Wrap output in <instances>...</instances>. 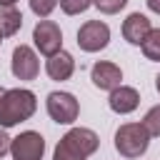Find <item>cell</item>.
I'll list each match as a JSON object with an SVG mask.
<instances>
[{"label": "cell", "instance_id": "obj_1", "mask_svg": "<svg viewBox=\"0 0 160 160\" xmlns=\"http://www.w3.org/2000/svg\"><path fill=\"white\" fill-rule=\"evenodd\" d=\"M38 110V98L28 88H10L0 98V128H15L30 120Z\"/></svg>", "mask_w": 160, "mask_h": 160}, {"label": "cell", "instance_id": "obj_2", "mask_svg": "<svg viewBox=\"0 0 160 160\" xmlns=\"http://www.w3.org/2000/svg\"><path fill=\"white\" fill-rule=\"evenodd\" d=\"M148 145H150V135L142 128V122H122L115 130V150L128 160L145 155Z\"/></svg>", "mask_w": 160, "mask_h": 160}, {"label": "cell", "instance_id": "obj_3", "mask_svg": "<svg viewBox=\"0 0 160 160\" xmlns=\"http://www.w3.org/2000/svg\"><path fill=\"white\" fill-rule=\"evenodd\" d=\"M45 108H48L50 120L58 122V125H70L80 115V102L75 100V95L72 92H62V90L50 92L48 100H45Z\"/></svg>", "mask_w": 160, "mask_h": 160}, {"label": "cell", "instance_id": "obj_4", "mask_svg": "<svg viewBox=\"0 0 160 160\" xmlns=\"http://www.w3.org/2000/svg\"><path fill=\"white\" fill-rule=\"evenodd\" d=\"M32 42H35L40 55H45V58L55 55L58 50H62V30H60V25L55 20H48V18L38 20V25L32 28Z\"/></svg>", "mask_w": 160, "mask_h": 160}, {"label": "cell", "instance_id": "obj_5", "mask_svg": "<svg viewBox=\"0 0 160 160\" xmlns=\"http://www.w3.org/2000/svg\"><path fill=\"white\" fill-rule=\"evenodd\" d=\"M110 42V28L102 20H88L78 30V48L85 52H100Z\"/></svg>", "mask_w": 160, "mask_h": 160}, {"label": "cell", "instance_id": "obj_6", "mask_svg": "<svg viewBox=\"0 0 160 160\" xmlns=\"http://www.w3.org/2000/svg\"><path fill=\"white\" fill-rule=\"evenodd\" d=\"M12 160H42L45 155V138L35 130H25L10 140Z\"/></svg>", "mask_w": 160, "mask_h": 160}, {"label": "cell", "instance_id": "obj_7", "mask_svg": "<svg viewBox=\"0 0 160 160\" xmlns=\"http://www.w3.org/2000/svg\"><path fill=\"white\" fill-rule=\"evenodd\" d=\"M10 70L18 80H35L40 72V60L35 55V50L30 45H18L12 50V60H10Z\"/></svg>", "mask_w": 160, "mask_h": 160}, {"label": "cell", "instance_id": "obj_8", "mask_svg": "<svg viewBox=\"0 0 160 160\" xmlns=\"http://www.w3.org/2000/svg\"><path fill=\"white\" fill-rule=\"evenodd\" d=\"M90 80H92V85L98 90L110 92L118 85H122V70H120V65H115L110 60H98L92 65V70H90Z\"/></svg>", "mask_w": 160, "mask_h": 160}, {"label": "cell", "instance_id": "obj_9", "mask_svg": "<svg viewBox=\"0 0 160 160\" xmlns=\"http://www.w3.org/2000/svg\"><path fill=\"white\" fill-rule=\"evenodd\" d=\"M60 140H62L68 148H72L75 152L85 155V158H90V155L100 148V138H98V132H92L90 128H72V130H68Z\"/></svg>", "mask_w": 160, "mask_h": 160}, {"label": "cell", "instance_id": "obj_10", "mask_svg": "<svg viewBox=\"0 0 160 160\" xmlns=\"http://www.w3.org/2000/svg\"><path fill=\"white\" fill-rule=\"evenodd\" d=\"M108 105L112 112L118 115H130L138 110L140 105V92L130 85H118L115 90H110V98H108Z\"/></svg>", "mask_w": 160, "mask_h": 160}, {"label": "cell", "instance_id": "obj_11", "mask_svg": "<svg viewBox=\"0 0 160 160\" xmlns=\"http://www.w3.org/2000/svg\"><path fill=\"white\" fill-rule=\"evenodd\" d=\"M45 72H48L50 80H58V82L70 80L72 72H75V58L68 50H58L55 55H50L45 60Z\"/></svg>", "mask_w": 160, "mask_h": 160}, {"label": "cell", "instance_id": "obj_12", "mask_svg": "<svg viewBox=\"0 0 160 160\" xmlns=\"http://www.w3.org/2000/svg\"><path fill=\"white\" fill-rule=\"evenodd\" d=\"M150 30H152V25H150V20H148L142 12H130V15L122 20V38H125L130 45H140V42L148 38Z\"/></svg>", "mask_w": 160, "mask_h": 160}, {"label": "cell", "instance_id": "obj_13", "mask_svg": "<svg viewBox=\"0 0 160 160\" xmlns=\"http://www.w3.org/2000/svg\"><path fill=\"white\" fill-rule=\"evenodd\" d=\"M22 28V15L15 5H0V35L12 38Z\"/></svg>", "mask_w": 160, "mask_h": 160}, {"label": "cell", "instance_id": "obj_14", "mask_svg": "<svg viewBox=\"0 0 160 160\" xmlns=\"http://www.w3.org/2000/svg\"><path fill=\"white\" fill-rule=\"evenodd\" d=\"M140 50H142V55H145L148 60L160 62V28H152V30L148 32V38L140 42Z\"/></svg>", "mask_w": 160, "mask_h": 160}, {"label": "cell", "instance_id": "obj_15", "mask_svg": "<svg viewBox=\"0 0 160 160\" xmlns=\"http://www.w3.org/2000/svg\"><path fill=\"white\" fill-rule=\"evenodd\" d=\"M142 128L148 130L150 138H160V105H152L145 118H142Z\"/></svg>", "mask_w": 160, "mask_h": 160}, {"label": "cell", "instance_id": "obj_16", "mask_svg": "<svg viewBox=\"0 0 160 160\" xmlns=\"http://www.w3.org/2000/svg\"><path fill=\"white\" fill-rule=\"evenodd\" d=\"M58 5L65 15H80L92 5V0H58Z\"/></svg>", "mask_w": 160, "mask_h": 160}, {"label": "cell", "instance_id": "obj_17", "mask_svg": "<svg viewBox=\"0 0 160 160\" xmlns=\"http://www.w3.org/2000/svg\"><path fill=\"white\" fill-rule=\"evenodd\" d=\"M92 5H95L102 15H115V12H120V10L128 5V0H92Z\"/></svg>", "mask_w": 160, "mask_h": 160}, {"label": "cell", "instance_id": "obj_18", "mask_svg": "<svg viewBox=\"0 0 160 160\" xmlns=\"http://www.w3.org/2000/svg\"><path fill=\"white\" fill-rule=\"evenodd\" d=\"M52 160H88L85 155H80V152H75L72 148H68L62 140L55 145V150H52Z\"/></svg>", "mask_w": 160, "mask_h": 160}, {"label": "cell", "instance_id": "obj_19", "mask_svg": "<svg viewBox=\"0 0 160 160\" xmlns=\"http://www.w3.org/2000/svg\"><path fill=\"white\" fill-rule=\"evenodd\" d=\"M55 8H58V0H30V10L38 18H50Z\"/></svg>", "mask_w": 160, "mask_h": 160}, {"label": "cell", "instance_id": "obj_20", "mask_svg": "<svg viewBox=\"0 0 160 160\" xmlns=\"http://www.w3.org/2000/svg\"><path fill=\"white\" fill-rule=\"evenodd\" d=\"M10 135L5 132V128H0V158H5L8 152H10Z\"/></svg>", "mask_w": 160, "mask_h": 160}, {"label": "cell", "instance_id": "obj_21", "mask_svg": "<svg viewBox=\"0 0 160 160\" xmlns=\"http://www.w3.org/2000/svg\"><path fill=\"white\" fill-rule=\"evenodd\" d=\"M145 2H148V10H150V12L160 15V0H145Z\"/></svg>", "mask_w": 160, "mask_h": 160}, {"label": "cell", "instance_id": "obj_22", "mask_svg": "<svg viewBox=\"0 0 160 160\" xmlns=\"http://www.w3.org/2000/svg\"><path fill=\"white\" fill-rule=\"evenodd\" d=\"M18 0H0V5H15Z\"/></svg>", "mask_w": 160, "mask_h": 160}, {"label": "cell", "instance_id": "obj_23", "mask_svg": "<svg viewBox=\"0 0 160 160\" xmlns=\"http://www.w3.org/2000/svg\"><path fill=\"white\" fill-rule=\"evenodd\" d=\"M155 88H158V92H160V75L155 78Z\"/></svg>", "mask_w": 160, "mask_h": 160}, {"label": "cell", "instance_id": "obj_24", "mask_svg": "<svg viewBox=\"0 0 160 160\" xmlns=\"http://www.w3.org/2000/svg\"><path fill=\"white\" fill-rule=\"evenodd\" d=\"M2 92H5V88H0V98H2Z\"/></svg>", "mask_w": 160, "mask_h": 160}, {"label": "cell", "instance_id": "obj_25", "mask_svg": "<svg viewBox=\"0 0 160 160\" xmlns=\"http://www.w3.org/2000/svg\"><path fill=\"white\" fill-rule=\"evenodd\" d=\"M0 45H2V35H0Z\"/></svg>", "mask_w": 160, "mask_h": 160}]
</instances>
